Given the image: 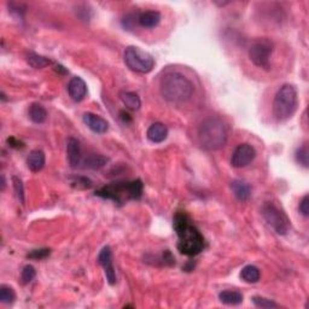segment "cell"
I'll list each match as a JSON object with an SVG mask.
<instances>
[{
  "label": "cell",
  "instance_id": "6da1fadb",
  "mask_svg": "<svg viewBox=\"0 0 309 309\" xmlns=\"http://www.w3.org/2000/svg\"><path fill=\"white\" fill-rule=\"evenodd\" d=\"M174 231L177 232L178 250L186 256H196L203 252L205 242L204 237L196 227L190 216L185 211H178L173 220Z\"/></svg>",
  "mask_w": 309,
  "mask_h": 309
},
{
  "label": "cell",
  "instance_id": "7a4b0ae2",
  "mask_svg": "<svg viewBox=\"0 0 309 309\" xmlns=\"http://www.w3.org/2000/svg\"><path fill=\"white\" fill-rule=\"evenodd\" d=\"M228 138L226 122L219 116H210L201 123L198 129V140L204 150L216 151L225 146Z\"/></svg>",
  "mask_w": 309,
  "mask_h": 309
},
{
  "label": "cell",
  "instance_id": "3957f363",
  "mask_svg": "<svg viewBox=\"0 0 309 309\" xmlns=\"http://www.w3.org/2000/svg\"><path fill=\"white\" fill-rule=\"evenodd\" d=\"M161 94L171 104H183L194 94L192 82L180 73H169L161 81Z\"/></svg>",
  "mask_w": 309,
  "mask_h": 309
},
{
  "label": "cell",
  "instance_id": "277c9868",
  "mask_svg": "<svg viewBox=\"0 0 309 309\" xmlns=\"http://www.w3.org/2000/svg\"><path fill=\"white\" fill-rule=\"evenodd\" d=\"M143 191V181L137 179L133 181H119V183L106 185L95 191V196L105 198V200H112L116 203L122 204L129 200H140Z\"/></svg>",
  "mask_w": 309,
  "mask_h": 309
},
{
  "label": "cell",
  "instance_id": "5b68a950",
  "mask_svg": "<svg viewBox=\"0 0 309 309\" xmlns=\"http://www.w3.org/2000/svg\"><path fill=\"white\" fill-rule=\"evenodd\" d=\"M297 90L294 85L285 84L278 90L273 101V115L278 121L283 122L291 119L297 110Z\"/></svg>",
  "mask_w": 309,
  "mask_h": 309
},
{
  "label": "cell",
  "instance_id": "8992f818",
  "mask_svg": "<svg viewBox=\"0 0 309 309\" xmlns=\"http://www.w3.org/2000/svg\"><path fill=\"white\" fill-rule=\"evenodd\" d=\"M123 60L130 70L139 74L150 73L154 67L153 57L137 46L127 47L123 54Z\"/></svg>",
  "mask_w": 309,
  "mask_h": 309
},
{
  "label": "cell",
  "instance_id": "52a82bcc",
  "mask_svg": "<svg viewBox=\"0 0 309 309\" xmlns=\"http://www.w3.org/2000/svg\"><path fill=\"white\" fill-rule=\"evenodd\" d=\"M262 216L266 222L276 231L278 235L285 236L290 229V220L285 215V213L280 210L271 202H266L262 205Z\"/></svg>",
  "mask_w": 309,
  "mask_h": 309
},
{
  "label": "cell",
  "instance_id": "ba28073f",
  "mask_svg": "<svg viewBox=\"0 0 309 309\" xmlns=\"http://www.w3.org/2000/svg\"><path fill=\"white\" fill-rule=\"evenodd\" d=\"M273 52V44L267 39H257L249 49V58L256 67L268 69L271 54Z\"/></svg>",
  "mask_w": 309,
  "mask_h": 309
},
{
  "label": "cell",
  "instance_id": "9c48e42d",
  "mask_svg": "<svg viewBox=\"0 0 309 309\" xmlns=\"http://www.w3.org/2000/svg\"><path fill=\"white\" fill-rule=\"evenodd\" d=\"M255 157L256 151L250 144H240L232 154L231 164L235 168L246 167L255 160Z\"/></svg>",
  "mask_w": 309,
  "mask_h": 309
},
{
  "label": "cell",
  "instance_id": "30bf717a",
  "mask_svg": "<svg viewBox=\"0 0 309 309\" xmlns=\"http://www.w3.org/2000/svg\"><path fill=\"white\" fill-rule=\"evenodd\" d=\"M98 262L104 269L106 280L110 285L116 284V273L114 262H112V253L110 246H104L98 255Z\"/></svg>",
  "mask_w": 309,
  "mask_h": 309
},
{
  "label": "cell",
  "instance_id": "8fae6325",
  "mask_svg": "<svg viewBox=\"0 0 309 309\" xmlns=\"http://www.w3.org/2000/svg\"><path fill=\"white\" fill-rule=\"evenodd\" d=\"M82 120L92 132L98 133V134H104L109 129V123L106 122V120L95 114H92V112H86Z\"/></svg>",
  "mask_w": 309,
  "mask_h": 309
},
{
  "label": "cell",
  "instance_id": "7c38bea8",
  "mask_svg": "<svg viewBox=\"0 0 309 309\" xmlns=\"http://www.w3.org/2000/svg\"><path fill=\"white\" fill-rule=\"evenodd\" d=\"M68 93L75 102H81L87 94V85L81 78L75 76L68 84Z\"/></svg>",
  "mask_w": 309,
  "mask_h": 309
},
{
  "label": "cell",
  "instance_id": "4fadbf2b",
  "mask_svg": "<svg viewBox=\"0 0 309 309\" xmlns=\"http://www.w3.org/2000/svg\"><path fill=\"white\" fill-rule=\"evenodd\" d=\"M67 154H68V162L71 168H78L81 164L82 153L81 146L78 139L69 138L67 142Z\"/></svg>",
  "mask_w": 309,
  "mask_h": 309
},
{
  "label": "cell",
  "instance_id": "5bb4252c",
  "mask_svg": "<svg viewBox=\"0 0 309 309\" xmlns=\"http://www.w3.org/2000/svg\"><path fill=\"white\" fill-rule=\"evenodd\" d=\"M147 139L154 144H160L164 142L168 137V128L166 125L161 122H154L149 127L146 132Z\"/></svg>",
  "mask_w": 309,
  "mask_h": 309
},
{
  "label": "cell",
  "instance_id": "9a60e30c",
  "mask_svg": "<svg viewBox=\"0 0 309 309\" xmlns=\"http://www.w3.org/2000/svg\"><path fill=\"white\" fill-rule=\"evenodd\" d=\"M161 22V13L154 10L150 11H144L138 15V25L143 28H154L160 25Z\"/></svg>",
  "mask_w": 309,
  "mask_h": 309
},
{
  "label": "cell",
  "instance_id": "2e32d148",
  "mask_svg": "<svg viewBox=\"0 0 309 309\" xmlns=\"http://www.w3.org/2000/svg\"><path fill=\"white\" fill-rule=\"evenodd\" d=\"M231 188L233 195L240 202H246L252 196V187H250L248 183L243 180H233L231 183Z\"/></svg>",
  "mask_w": 309,
  "mask_h": 309
},
{
  "label": "cell",
  "instance_id": "e0dca14e",
  "mask_svg": "<svg viewBox=\"0 0 309 309\" xmlns=\"http://www.w3.org/2000/svg\"><path fill=\"white\" fill-rule=\"evenodd\" d=\"M45 162H46V157L45 153L43 152L41 150H33L32 152L29 153L28 159H27V166L34 173H37L45 167Z\"/></svg>",
  "mask_w": 309,
  "mask_h": 309
},
{
  "label": "cell",
  "instance_id": "ac0fdd59",
  "mask_svg": "<svg viewBox=\"0 0 309 309\" xmlns=\"http://www.w3.org/2000/svg\"><path fill=\"white\" fill-rule=\"evenodd\" d=\"M120 99L123 103V105L126 106L127 109L132 110V111H136V110H139L140 106H142V101H140L139 95L136 93V92H126L122 91L120 92Z\"/></svg>",
  "mask_w": 309,
  "mask_h": 309
},
{
  "label": "cell",
  "instance_id": "d6986e66",
  "mask_svg": "<svg viewBox=\"0 0 309 309\" xmlns=\"http://www.w3.org/2000/svg\"><path fill=\"white\" fill-rule=\"evenodd\" d=\"M219 300L221 303L227 305H238L243 302V295L239 291L225 290L219 294Z\"/></svg>",
  "mask_w": 309,
  "mask_h": 309
},
{
  "label": "cell",
  "instance_id": "ffe728a7",
  "mask_svg": "<svg viewBox=\"0 0 309 309\" xmlns=\"http://www.w3.org/2000/svg\"><path fill=\"white\" fill-rule=\"evenodd\" d=\"M29 119L32 120L34 123H44L47 119V111L43 105L39 103H33L29 106Z\"/></svg>",
  "mask_w": 309,
  "mask_h": 309
},
{
  "label": "cell",
  "instance_id": "44dd1931",
  "mask_svg": "<svg viewBox=\"0 0 309 309\" xmlns=\"http://www.w3.org/2000/svg\"><path fill=\"white\" fill-rule=\"evenodd\" d=\"M240 278H242L245 283L255 284L260 280L261 272L256 266H254V264H248V266H245L244 268L242 269V272H240Z\"/></svg>",
  "mask_w": 309,
  "mask_h": 309
},
{
  "label": "cell",
  "instance_id": "7402d4cb",
  "mask_svg": "<svg viewBox=\"0 0 309 309\" xmlns=\"http://www.w3.org/2000/svg\"><path fill=\"white\" fill-rule=\"evenodd\" d=\"M108 163V159L102 154H97V153H92L84 161L85 168H88V169H101Z\"/></svg>",
  "mask_w": 309,
  "mask_h": 309
},
{
  "label": "cell",
  "instance_id": "603a6c76",
  "mask_svg": "<svg viewBox=\"0 0 309 309\" xmlns=\"http://www.w3.org/2000/svg\"><path fill=\"white\" fill-rule=\"evenodd\" d=\"M27 62H28V64L32 68H34V69H43V68L51 64V61L49 58L40 56V54L34 52H30L28 56H27Z\"/></svg>",
  "mask_w": 309,
  "mask_h": 309
},
{
  "label": "cell",
  "instance_id": "cb8c5ba5",
  "mask_svg": "<svg viewBox=\"0 0 309 309\" xmlns=\"http://www.w3.org/2000/svg\"><path fill=\"white\" fill-rule=\"evenodd\" d=\"M16 300V293L9 285H0V302L5 304H11Z\"/></svg>",
  "mask_w": 309,
  "mask_h": 309
},
{
  "label": "cell",
  "instance_id": "d4e9b609",
  "mask_svg": "<svg viewBox=\"0 0 309 309\" xmlns=\"http://www.w3.org/2000/svg\"><path fill=\"white\" fill-rule=\"evenodd\" d=\"M296 161H297V163H300L302 167H304V168L309 167V151H308L307 144H304V145H302L300 149H297Z\"/></svg>",
  "mask_w": 309,
  "mask_h": 309
},
{
  "label": "cell",
  "instance_id": "484cf974",
  "mask_svg": "<svg viewBox=\"0 0 309 309\" xmlns=\"http://www.w3.org/2000/svg\"><path fill=\"white\" fill-rule=\"evenodd\" d=\"M13 188H15V194L17 196V200L20 201L21 204H25V186H23V181L21 178L13 175L12 177Z\"/></svg>",
  "mask_w": 309,
  "mask_h": 309
},
{
  "label": "cell",
  "instance_id": "4316f807",
  "mask_svg": "<svg viewBox=\"0 0 309 309\" xmlns=\"http://www.w3.org/2000/svg\"><path fill=\"white\" fill-rule=\"evenodd\" d=\"M35 268H34L32 264H27V266L23 267L22 273H21V279H22L23 284H29L35 278Z\"/></svg>",
  "mask_w": 309,
  "mask_h": 309
},
{
  "label": "cell",
  "instance_id": "83f0119b",
  "mask_svg": "<svg viewBox=\"0 0 309 309\" xmlns=\"http://www.w3.org/2000/svg\"><path fill=\"white\" fill-rule=\"evenodd\" d=\"M253 303L259 308H277L278 304L276 302L272 300H268V298H264L261 296H254L253 297Z\"/></svg>",
  "mask_w": 309,
  "mask_h": 309
},
{
  "label": "cell",
  "instance_id": "f1b7e54d",
  "mask_svg": "<svg viewBox=\"0 0 309 309\" xmlns=\"http://www.w3.org/2000/svg\"><path fill=\"white\" fill-rule=\"evenodd\" d=\"M51 250L47 248H43V249H36V250H32L27 257L28 259H34V260H43L46 259L47 256H50Z\"/></svg>",
  "mask_w": 309,
  "mask_h": 309
},
{
  "label": "cell",
  "instance_id": "f546056e",
  "mask_svg": "<svg viewBox=\"0 0 309 309\" xmlns=\"http://www.w3.org/2000/svg\"><path fill=\"white\" fill-rule=\"evenodd\" d=\"M298 211L301 213L304 218H308L309 216V197L308 195H305L303 198H302L300 202V205H298Z\"/></svg>",
  "mask_w": 309,
  "mask_h": 309
},
{
  "label": "cell",
  "instance_id": "4dcf8cb0",
  "mask_svg": "<svg viewBox=\"0 0 309 309\" xmlns=\"http://www.w3.org/2000/svg\"><path fill=\"white\" fill-rule=\"evenodd\" d=\"M6 143L9 144L10 147H13V149H22V147H25V144L21 142V140L16 139L15 137H10V138L6 140Z\"/></svg>",
  "mask_w": 309,
  "mask_h": 309
},
{
  "label": "cell",
  "instance_id": "1f68e13d",
  "mask_svg": "<svg viewBox=\"0 0 309 309\" xmlns=\"http://www.w3.org/2000/svg\"><path fill=\"white\" fill-rule=\"evenodd\" d=\"M5 186H6L5 177H4V175H2V191H4V190H5Z\"/></svg>",
  "mask_w": 309,
  "mask_h": 309
},
{
  "label": "cell",
  "instance_id": "d6a6232c",
  "mask_svg": "<svg viewBox=\"0 0 309 309\" xmlns=\"http://www.w3.org/2000/svg\"><path fill=\"white\" fill-rule=\"evenodd\" d=\"M121 115H122V119H123V120H125V121H127V120H128V122H130V121H132V119H130V118H128V116H129L128 114H125V112H123V111H122V112H121Z\"/></svg>",
  "mask_w": 309,
  "mask_h": 309
},
{
  "label": "cell",
  "instance_id": "836d02e7",
  "mask_svg": "<svg viewBox=\"0 0 309 309\" xmlns=\"http://www.w3.org/2000/svg\"><path fill=\"white\" fill-rule=\"evenodd\" d=\"M0 95H2V101H3V102H6V101H8V99H6V95H5L4 92H2V93H0Z\"/></svg>",
  "mask_w": 309,
  "mask_h": 309
}]
</instances>
